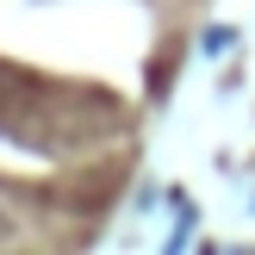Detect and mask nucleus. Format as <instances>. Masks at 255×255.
Masks as SVG:
<instances>
[]
</instances>
